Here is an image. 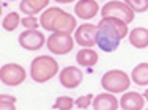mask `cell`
Returning a JSON list of instances; mask_svg holds the SVG:
<instances>
[{"instance_id": "6da1fadb", "label": "cell", "mask_w": 148, "mask_h": 110, "mask_svg": "<svg viewBox=\"0 0 148 110\" xmlns=\"http://www.w3.org/2000/svg\"><path fill=\"white\" fill-rule=\"evenodd\" d=\"M128 36V24L117 17H101L96 24V46L106 54L115 52Z\"/></svg>"}, {"instance_id": "7a4b0ae2", "label": "cell", "mask_w": 148, "mask_h": 110, "mask_svg": "<svg viewBox=\"0 0 148 110\" xmlns=\"http://www.w3.org/2000/svg\"><path fill=\"white\" fill-rule=\"evenodd\" d=\"M58 61L52 55H38L30 63V77L36 83H46L58 74Z\"/></svg>"}, {"instance_id": "3957f363", "label": "cell", "mask_w": 148, "mask_h": 110, "mask_svg": "<svg viewBox=\"0 0 148 110\" xmlns=\"http://www.w3.org/2000/svg\"><path fill=\"white\" fill-rule=\"evenodd\" d=\"M101 87L106 93H112V94L125 93L131 87V77L128 76V72H125L121 69H110L103 74Z\"/></svg>"}, {"instance_id": "277c9868", "label": "cell", "mask_w": 148, "mask_h": 110, "mask_svg": "<svg viewBox=\"0 0 148 110\" xmlns=\"http://www.w3.org/2000/svg\"><path fill=\"white\" fill-rule=\"evenodd\" d=\"M74 38L71 33H62L54 31L51 36L46 38V46L52 55H68L74 49Z\"/></svg>"}, {"instance_id": "5b68a950", "label": "cell", "mask_w": 148, "mask_h": 110, "mask_svg": "<svg viewBox=\"0 0 148 110\" xmlns=\"http://www.w3.org/2000/svg\"><path fill=\"white\" fill-rule=\"evenodd\" d=\"M99 13L101 17H117L128 25L134 20V16H136V13L123 0H109L106 5H103Z\"/></svg>"}, {"instance_id": "8992f818", "label": "cell", "mask_w": 148, "mask_h": 110, "mask_svg": "<svg viewBox=\"0 0 148 110\" xmlns=\"http://www.w3.org/2000/svg\"><path fill=\"white\" fill-rule=\"evenodd\" d=\"M27 79V71L17 63H6L0 66V82L6 87H19Z\"/></svg>"}, {"instance_id": "52a82bcc", "label": "cell", "mask_w": 148, "mask_h": 110, "mask_svg": "<svg viewBox=\"0 0 148 110\" xmlns=\"http://www.w3.org/2000/svg\"><path fill=\"white\" fill-rule=\"evenodd\" d=\"M17 42L24 51L35 52L46 46V36L40 30H24L17 38Z\"/></svg>"}, {"instance_id": "ba28073f", "label": "cell", "mask_w": 148, "mask_h": 110, "mask_svg": "<svg viewBox=\"0 0 148 110\" xmlns=\"http://www.w3.org/2000/svg\"><path fill=\"white\" fill-rule=\"evenodd\" d=\"M74 42L80 46V47H93L96 46V25L91 22H84L76 27L73 31Z\"/></svg>"}, {"instance_id": "9c48e42d", "label": "cell", "mask_w": 148, "mask_h": 110, "mask_svg": "<svg viewBox=\"0 0 148 110\" xmlns=\"http://www.w3.org/2000/svg\"><path fill=\"white\" fill-rule=\"evenodd\" d=\"M58 80L60 85L66 90H74L77 88L84 80V72L77 66H66L58 72Z\"/></svg>"}, {"instance_id": "30bf717a", "label": "cell", "mask_w": 148, "mask_h": 110, "mask_svg": "<svg viewBox=\"0 0 148 110\" xmlns=\"http://www.w3.org/2000/svg\"><path fill=\"white\" fill-rule=\"evenodd\" d=\"M99 3L96 0H77L74 5V14L82 20H91L99 13Z\"/></svg>"}, {"instance_id": "8fae6325", "label": "cell", "mask_w": 148, "mask_h": 110, "mask_svg": "<svg viewBox=\"0 0 148 110\" xmlns=\"http://www.w3.org/2000/svg\"><path fill=\"white\" fill-rule=\"evenodd\" d=\"M77 27V20L76 17L73 16L71 13H66V11H60L58 16L55 17L54 24H52V30L51 33L54 31H62V33H73Z\"/></svg>"}, {"instance_id": "7c38bea8", "label": "cell", "mask_w": 148, "mask_h": 110, "mask_svg": "<svg viewBox=\"0 0 148 110\" xmlns=\"http://www.w3.org/2000/svg\"><path fill=\"white\" fill-rule=\"evenodd\" d=\"M121 110H143L145 107V98L137 91H128L123 93V96L118 99Z\"/></svg>"}, {"instance_id": "4fadbf2b", "label": "cell", "mask_w": 148, "mask_h": 110, "mask_svg": "<svg viewBox=\"0 0 148 110\" xmlns=\"http://www.w3.org/2000/svg\"><path fill=\"white\" fill-rule=\"evenodd\" d=\"M93 110H118L120 102L112 93H99L93 98Z\"/></svg>"}, {"instance_id": "5bb4252c", "label": "cell", "mask_w": 148, "mask_h": 110, "mask_svg": "<svg viewBox=\"0 0 148 110\" xmlns=\"http://www.w3.org/2000/svg\"><path fill=\"white\" fill-rule=\"evenodd\" d=\"M51 0H21L19 2V11L25 16H35L38 13H43L49 6Z\"/></svg>"}, {"instance_id": "9a60e30c", "label": "cell", "mask_w": 148, "mask_h": 110, "mask_svg": "<svg viewBox=\"0 0 148 110\" xmlns=\"http://www.w3.org/2000/svg\"><path fill=\"white\" fill-rule=\"evenodd\" d=\"M76 61L79 66L90 69L93 66H96V63L99 61V55L93 47H82L76 55Z\"/></svg>"}, {"instance_id": "2e32d148", "label": "cell", "mask_w": 148, "mask_h": 110, "mask_svg": "<svg viewBox=\"0 0 148 110\" xmlns=\"http://www.w3.org/2000/svg\"><path fill=\"white\" fill-rule=\"evenodd\" d=\"M128 41L136 49H147L148 47V28L145 27L132 28L128 33Z\"/></svg>"}, {"instance_id": "e0dca14e", "label": "cell", "mask_w": 148, "mask_h": 110, "mask_svg": "<svg viewBox=\"0 0 148 110\" xmlns=\"http://www.w3.org/2000/svg\"><path fill=\"white\" fill-rule=\"evenodd\" d=\"M129 77H131V82L139 85V87H148V63L143 61L134 66Z\"/></svg>"}, {"instance_id": "ac0fdd59", "label": "cell", "mask_w": 148, "mask_h": 110, "mask_svg": "<svg viewBox=\"0 0 148 110\" xmlns=\"http://www.w3.org/2000/svg\"><path fill=\"white\" fill-rule=\"evenodd\" d=\"M60 11H62V8H60V6H47V8L41 13L40 19H38V20H40L41 28H43V30L51 31L52 30V24H54L55 17L58 16Z\"/></svg>"}, {"instance_id": "d6986e66", "label": "cell", "mask_w": 148, "mask_h": 110, "mask_svg": "<svg viewBox=\"0 0 148 110\" xmlns=\"http://www.w3.org/2000/svg\"><path fill=\"white\" fill-rule=\"evenodd\" d=\"M19 25H21V16H19V13H16V11L8 13L2 20V27L5 31H14Z\"/></svg>"}, {"instance_id": "ffe728a7", "label": "cell", "mask_w": 148, "mask_h": 110, "mask_svg": "<svg viewBox=\"0 0 148 110\" xmlns=\"http://www.w3.org/2000/svg\"><path fill=\"white\" fill-rule=\"evenodd\" d=\"M52 109L54 110H73L74 109V99L71 96H58L55 99Z\"/></svg>"}, {"instance_id": "44dd1931", "label": "cell", "mask_w": 148, "mask_h": 110, "mask_svg": "<svg viewBox=\"0 0 148 110\" xmlns=\"http://www.w3.org/2000/svg\"><path fill=\"white\" fill-rule=\"evenodd\" d=\"M134 13H147L148 11V0H123Z\"/></svg>"}, {"instance_id": "7402d4cb", "label": "cell", "mask_w": 148, "mask_h": 110, "mask_svg": "<svg viewBox=\"0 0 148 110\" xmlns=\"http://www.w3.org/2000/svg\"><path fill=\"white\" fill-rule=\"evenodd\" d=\"M21 25L25 28V30H38L40 20L35 16H25V17H21Z\"/></svg>"}, {"instance_id": "603a6c76", "label": "cell", "mask_w": 148, "mask_h": 110, "mask_svg": "<svg viewBox=\"0 0 148 110\" xmlns=\"http://www.w3.org/2000/svg\"><path fill=\"white\" fill-rule=\"evenodd\" d=\"M93 94L88 93V94H84V96H79L74 101V107H77V109H82V110H85V109H88L90 105H91V102H93Z\"/></svg>"}, {"instance_id": "cb8c5ba5", "label": "cell", "mask_w": 148, "mask_h": 110, "mask_svg": "<svg viewBox=\"0 0 148 110\" xmlns=\"http://www.w3.org/2000/svg\"><path fill=\"white\" fill-rule=\"evenodd\" d=\"M0 102H17L16 96H13V94H6V93H2L0 94Z\"/></svg>"}, {"instance_id": "d4e9b609", "label": "cell", "mask_w": 148, "mask_h": 110, "mask_svg": "<svg viewBox=\"0 0 148 110\" xmlns=\"http://www.w3.org/2000/svg\"><path fill=\"white\" fill-rule=\"evenodd\" d=\"M0 110H16L14 102H0Z\"/></svg>"}, {"instance_id": "484cf974", "label": "cell", "mask_w": 148, "mask_h": 110, "mask_svg": "<svg viewBox=\"0 0 148 110\" xmlns=\"http://www.w3.org/2000/svg\"><path fill=\"white\" fill-rule=\"evenodd\" d=\"M54 2L58 3V5H69V3H74L77 0H54Z\"/></svg>"}, {"instance_id": "4316f807", "label": "cell", "mask_w": 148, "mask_h": 110, "mask_svg": "<svg viewBox=\"0 0 148 110\" xmlns=\"http://www.w3.org/2000/svg\"><path fill=\"white\" fill-rule=\"evenodd\" d=\"M142 96H143V98H145V101H148V88H147V90H145V93H143V94H142Z\"/></svg>"}, {"instance_id": "83f0119b", "label": "cell", "mask_w": 148, "mask_h": 110, "mask_svg": "<svg viewBox=\"0 0 148 110\" xmlns=\"http://www.w3.org/2000/svg\"><path fill=\"white\" fill-rule=\"evenodd\" d=\"M2 11H3V3H2V0H0V17H2Z\"/></svg>"}, {"instance_id": "f1b7e54d", "label": "cell", "mask_w": 148, "mask_h": 110, "mask_svg": "<svg viewBox=\"0 0 148 110\" xmlns=\"http://www.w3.org/2000/svg\"><path fill=\"white\" fill-rule=\"evenodd\" d=\"M8 2H16V0H8Z\"/></svg>"}, {"instance_id": "f546056e", "label": "cell", "mask_w": 148, "mask_h": 110, "mask_svg": "<svg viewBox=\"0 0 148 110\" xmlns=\"http://www.w3.org/2000/svg\"><path fill=\"white\" fill-rule=\"evenodd\" d=\"M147 110H148V109H147Z\"/></svg>"}]
</instances>
